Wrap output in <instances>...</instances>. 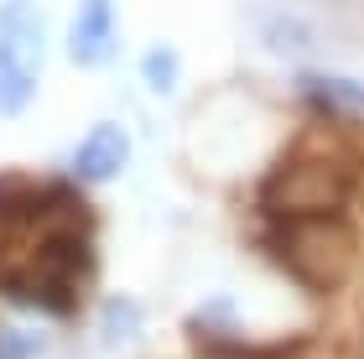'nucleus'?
I'll list each match as a JSON object with an SVG mask.
<instances>
[{
	"label": "nucleus",
	"mask_w": 364,
	"mask_h": 359,
	"mask_svg": "<svg viewBox=\"0 0 364 359\" xmlns=\"http://www.w3.org/2000/svg\"><path fill=\"white\" fill-rule=\"evenodd\" d=\"M53 16L42 0H0V120H21L42 94Z\"/></svg>",
	"instance_id": "obj_4"
},
{
	"label": "nucleus",
	"mask_w": 364,
	"mask_h": 359,
	"mask_svg": "<svg viewBox=\"0 0 364 359\" xmlns=\"http://www.w3.org/2000/svg\"><path fill=\"white\" fill-rule=\"evenodd\" d=\"M99 266L94 208L68 177L31 183L0 172V297L47 323H68Z\"/></svg>",
	"instance_id": "obj_1"
},
{
	"label": "nucleus",
	"mask_w": 364,
	"mask_h": 359,
	"mask_svg": "<svg viewBox=\"0 0 364 359\" xmlns=\"http://www.w3.org/2000/svg\"><path fill=\"white\" fill-rule=\"evenodd\" d=\"M94 328H99V344H105V349L141 344V338H146V302H136L130 291H109V297H99Z\"/></svg>",
	"instance_id": "obj_9"
},
{
	"label": "nucleus",
	"mask_w": 364,
	"mask_h": 359,
	"mask_svg": "<svg viewBox=\"0 0 364 359\" xmlns=\"http://www.w3.org/2000/svg\"><path fill=\"white\" fill-rule=\"evenodd\" d=\"M53 333L31 318H6L0 323V359H47Z\"/></svg>",
	"instance_id": "obj_12"
},
{
	"label": "nucleus",
	"mask_w": 364,
	"mask_h": 359,
	"mask_svg": "<svg viewBox=\"0 0 364 359\" xmlns=\"http://www.w3.org/2000/svg\"><path fill=\"white\" fill-rule=\"evenodd\" d=\"M136 78H141V89L146 94H156V100H172V94L182 89V53L172 42H151V47H141V58H136Z\"/></svg>",
	"instance_id": "obj_11"
},
{
	"label": "nucleus",
	"mask_w": 364,
	"mask_h": 359,
	"mask_svg": "<svg viewBox=\"0 0 364 359\" xmlns=\"http://www.w3.org/2000/svg\"><path fill=\"white\" fill-rule=\"evenodd\" d=\"M354 359H364V338H359V354H354Z\"/></svg>",
	"instance_id": "obj_13"
},
{
	"label": "nucleus",
	"mask_w": 364,
	"mask_h": 359,
	"mask_svg": "<svg viewBox=\"0 0 364 359\" xmlns=\"http://www.w3.org/2000/svg\"><path fill=\"white\" fill-rule=\"evenodd\" d=\"M182 333H188V344L203 354V359H255L260 344L250 338L245 328V313L235 297H224V291H213L193 307L188 318H182Z\"/></svg>",
	"instance_id": "obj_8"
},
{
	"label": "nucleus",
	"mask_w": 364,
	"mask_h": 359,
	"mask_svg": "<svg viewBox=\"0 0 364 359\" xmlns=\"http://www.w3.org/2000/svg\"><path fill=\"white\" fill-rule=\"evenodd\" d=\"M266 255L276 271H287L302 291L328 297V291L349 286L359 266V230L349 214H307V219H271Z\"/></svg>",
	"instance_id": "obj_3"
},
{
	"label": "nucleus",
	"mask_w": 364,
	"mask_h": 359,
	"mask_svg": "<svg viewBox=\"0 0 364 359\" xmlns=\"http://www.w3.org/2000/svg\"><path fill=\"white\" fill-rule=\"evenodd\" d=\"M63 58L78 73H105L120 58V0H78L63 31Z\"/></svg>",
	"instance_id": "obj_7"
},
{
	"label": "nucleus",
	"mask_w": 364,
	"mask_h": 359,
	"mask_svg": "<svg viewBox=\"0 0 364 359\" xmlns=\"http://www.w3.org/2000/svg\"><path fill=\"white\" fill-rule=\"evenodd\" d=\"M130 156H136V136H130V125L114 120V115H99V120L84 125V136L68 146L63 177H68V183H78L84 193H94V188L120 183L125 167H130Z\"/></svg>",
	"instance_id": "obj_5"
},
{
	"label": "nucleus",
	"mask_w": 364,
	"mask_h": 359,
	"mask_svg": "<svg viewBox=\"0 0 364 359\" xmlns=\"http://www.w3.org/2000/svg\"><path fill=\"white\" fill-rule=\"evenodd\" d=\"M291 100L318 125L364 130V78H354V73L323 68V63H296L291 68Z\"/></svg>",
	"instance_id": "obj_6"
},
{
	"label": "nucleus",
	"mask_w": 364,
	"mask_h": 359,
	"mask_svg": "<svg viewBox=\"0 0 364 359\" xmlns=\"http://www.w3.org/2000/svg\"><path fill=\"white\" fill-rule=\"evenodd\" d=\"M260 47L296 68V63H307V53L318 47V31H312V21L296 16V11H271L266 21H260Z\"/></svg>",
	"instance_id": "obj_10"
},
{
	"label": "nucleus",
	"mask_w": 364,
	"mask_h": 359,
	"mask_svg": "<svg viewBox=\"0 0 364 359\" xmlns=\"http://www.w3.org/2000/svg\"><path fill=\"white\" fill-rule=\"evenodd\" d=\"M343 136L349 130L318 125L281 146L255 188V203L266 208V219L343 214V203L354 198V183H359V161H354V151H343Z\"/></svg>",
	"instance_id": "obj_2"
}]
</instances>
